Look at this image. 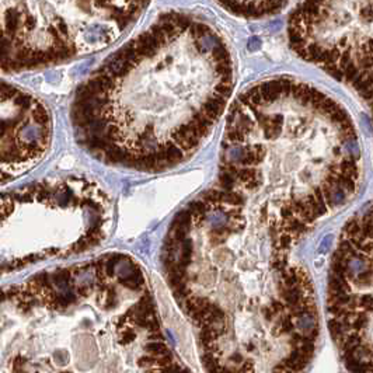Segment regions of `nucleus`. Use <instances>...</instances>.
Segmentation results:
<instances>
[{
	"instance_id": "obj_1",
	"label": "nucleus",
	"mask_w": 373,
	"mask_h": 373,
	"mask_svg": "<svg viewBox=\"0 0 373 373\" xmlns=\"http://www.w3.org/2000/svg\"><path fill=\"white\" fill-rule=\"evenodd\" d=\"M150 0H1L3 70L48 66L121 38Z\"/></svg>"
},
{
	"instance_id": "obj_2",
	"label": "nucleus",
	"mask_w": 373,
	"mask_h": 373,
	"mask_svg": "<svg viewBox=\"0 0 373 373\" xmlns=\"http://www.w3.org/2000/svg\"><path fill=\"white\" fill-rule=\"evenodd\" d=\"M289 43L352 89L373 127V0H303L289 18Z\"/></svg>"
},
{
	"instance_id": "obj_3",
	"label": "nucleus",
	"mask_w": 373,
	"mask_h": 373,
	"mask_svg": "<svg viewBox=\"0 0 373 373\" xmlns=\"http://www.w3.org/2000/svg\"><path fill=\"white\" fill-rule=\"evenodd\" d=\"M326 307L342 364L352 372H373V199L339 233Z\"/></svg>"
},
{
	"instance_id": "obj_4",
	"label": "nucleus",
	"mask_w": 373,
	"mask_h": 373,
	"mask_svg": "<svg viewBox=\"0 0 373 373\" xmlns=\"http://www.w3.org/2000/svg\"><path fill=\"white\" fill-rule=\"evenodd\" d=\"M221 6L240 17L260 18L280 10L288 0H216Z\"/></svg>"
},
{
	"instance_id": "obj_5",
	"label": "nucleus",
	"mask_w": 373,
	"mask_h": 373,
	"mask_svg": "<svg viewBox=\"0 0 373 373\" xmlns=\"http://www.w3.org/2000/svg\"><path fill=\"white\" fill-rule=\"evenodd\" d=\"M144 351L147 354H152V355L160 356V355H171L170 349L167 348V345L163 342V341H154V342H149L146 347H144Z\"/></svg>"
},
{
	"instance_id": "obj_6",
	"label": "nucleus",
	"mask_w": 373,
	"mask_h": 373,
	"mask_svg": "<svg viewBox=\"0 0 373 373\" xmlns=\"http://www.w3.org/2000/svg\"><path fill=\"white\" fill-rule=\"evenodd\" d=\"M138 364L140 366H157V356L152 355V354L144 355L138 361Z\"/></svg>"
},
{
	"instance_id": "obj_7",
	"label": "nucleus",
	"mask_w": 373,
	"mask_h": 373,
	"mask_svg": "<svg viewBox=\"0 0 373 373\" xmlns=\"http://www.w3.org/2000/svg\"><path fill=\"white\" fill-rule=\"evenodd\" d=\"M135 339V334L132 332V331H124L122 332V335H121V341L122 342H125V344H128V342H132Z\"/></svg>"
}]
</instances>
